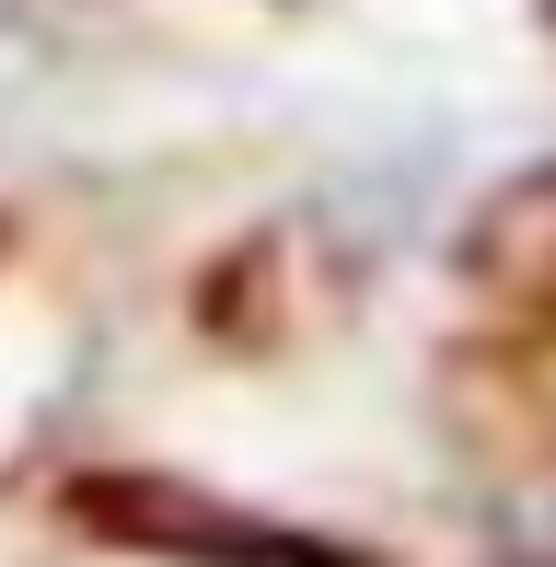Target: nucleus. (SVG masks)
Here are the masks:
<instances>
[{"label":"nucleus","mask_w":556,"mask_h":567,"mask_svg":"<svg viewBox=\"0 0 556 567\" xmlns=\"http://www.w3.org/2000/svg\"><path fill=\"white\" fill-rule=\"evenodd\" d=\"M70 509L105 522L116 545H163V556H209V567H337L290 522H244V509H209L197 486H151V475H93V486H70Z\"/></svg>","instance_id":"nucleus-1"}]
</instances>
